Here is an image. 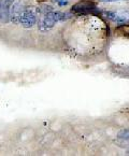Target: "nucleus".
Segmentation results:
<instances>
[{
  "mask_svg": "<svg viewBox=\"0 0 129 156\" xmlns=\"http://www.w3.org/2000/svg\"><path fill=\"white\" fill-rule=\"evenodd\" d=\"M97 10V7L92 1L90 0H82V1H78V3L72 7L71 12L75 14H82V15H85V14L94 13Z\"/></svg>",
  "mask_w": 129,
  "mask_h": 156,
  "instance_id": "f03ea898",
  "label": "nucleus"
},
{
  "mask_svg": "<svg viewBox=\"0 0 129 156\" xmlns=\"http://www.w3.org/2000/svg\"><path fill=\"white\" fill-rule=\"evenodd\" d=\"M56 3H57L58 5H60V7H64V5H67L68 2H69V0H54Z\"/></svg>",
  "mask_w": 129,
  "mask_h": 156,
  "instance_id": "1a4fd4ad",
  "label": "nucleus"
},
{
  "mask_svg": "<svg viewBox=\"0 0 129 156\" xmlns=\"http://www.w3.org/2000/svg\"><path fill=\"white\" fill-rule=\"evenodd\" d=\"M38 1H39V2H42V1H44V0H38Z\"/></svg>",
  "mask_w": 129,
  "mask_h": 156,
  "instance_id": "9b49d317",
  "label": "nucleus"
},
{
  "mask_svg": "<svg viewBox=\"0 0 129 156\" xmlns=\"http://www.w3.org/2000/svg\"><path fill=\"white\" fill-rule=\"evenodd\" d=\"M37 22V17H36L35 12L31 9H25L23 15L21 17V25L24 28H31Z\"/></svg>",
  "mask_w": 129,
  "mask_h": 156,
  "instance_id": "39448f33",
  "label": "nucleus"
},
{
  "mask_svg": "<svg viewBox=\"0 0 129 156\" xmlns=\"http://www.w3.org/2000/svg\"><path fill=\"white\" fill-rule=\"evenodd\" d=\"M118 139H122L125 141H129V128L128 129H123L117 133Z\"/></svg>",
  "mask_w": 129,
  "mask_h": 156,
  "instance_id": "0eeeda50",
  "label": "nucleus"
},
{
  "mask_svg": "<svg viewBox=\"0 0 129 156\" xmlns=\"http://www.w3.org/2000/svg\"><path fill=\"white\" fill-rule=\"evenodd\" d=\"M24 11H25L24 3L22 1H14L10 10V22H12L13 24L21 23V17Z\"/></svg>",
  "mask_w": 129,
  "mask_h": 156,
  "instance_id": "7ed1b4c3",
  "label": "nucleus"
},
{
  "mask_svg": "<svg viewBox=\"0 0 129 156\" xmlns=\"http://www.w3.org/2000/svg\"><path fill=\"white\" fill-rule=\"evenodd\" d=\"M37 11L39 12L40 14H42V15H44V14L48 13V12L53 11V8L51 7V5H42L41 7H39L37 9Z\"/></svg>",
  "mask_w": 129,
  "mask_h": 156,
  "instance_id": "423d86ee",
  "label": "nucleus"
},
{
  "mask_svg": "<svg viewBox=\"0 0 129 156\" xmlns=\"http://www.w3.org/2000/svg\"><path fill=\"white\" fill-rule=\"evenodd\" d=\"M100 1H103V2H115V1H120V0H100Z\"/></svg>",
  "mask_w": 129,
  "mask_h": 156,
  "instance_id": "9d476101",
  "label": "nucleus"
},
{
  "mask_svg": "<svg viewBox=\"0 0 129 156\" xmlns=\"http://www.w3.org/2000/svg\"><path fill=\"white\" fill-rule=\"evenodd\" d=\"M116 30H117L120 34H125V36H128L129 37V25H125V24L120 25L117 28H116Z\"/></svg>",
  "mask_w": 129,
  "mask_h": 156,
  "instance_id": "6e6552de",
  "label": "nucleus"
},
{
  "mask_svg": "<svg viewBox=\"0 0 129 156\" xmlns=\"http://www.w3.org/2000/svg\"><path fill=\"white\" fill-rule=\"evenodd\" d=\"M14 0H0V22L7 24L10 22V10Z\"/></svg>",
  "mask_w": 129,
  "mask_h": 156,
  "instance_id": "20e7f679",
  "label": "nucleus"
},
{
  "mask_svg": "<svg viewBox=\"0 0 129 156\" xmlns=\"http://www.w3.org/2000/svg\"><path fill=\"white\" fill-rule=\"evenodd\" d=\"M127 153H128V154H129V147H128V151H127Z\"/></svg>",
  "mask_w": 129,
  "mask_h": 156,
  "instance_id": "f8f14e48",
  "label": "nucleus"
},
{
  "mask_svg": "<svg viewBox=\"0 0 129 156\" xmlns=\"http://www.w3.org/2000/svg\"><path fill=\"white\" fill-rule=\"evenodd\" d=\"M68 16L67 13H62V12H55V11H51L48 13L44 14L41 17V20L39 21V29L42 32H46L50 29L54 27L57 22L64 21L66 20Z\"/></svg>",
  "mask_w": 129,
  "mask_h": 156,
  "instance_id": "f257e3e1",
  "label": "nucleus"
}]
</instances>
